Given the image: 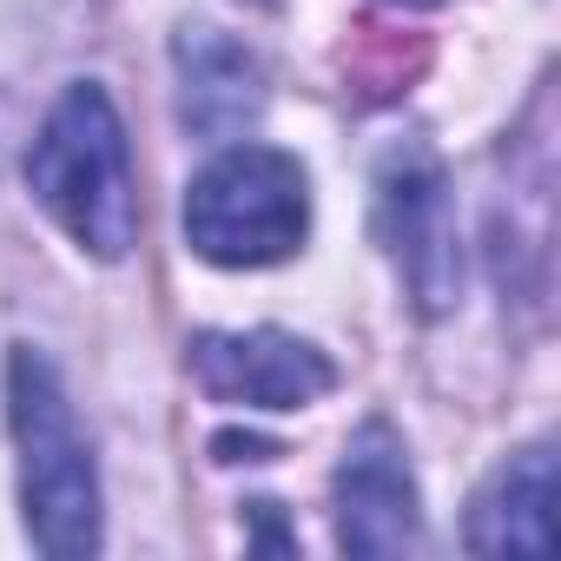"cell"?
I'll list each match as a JSON object with an SVG mask.
<instances>
[{
	"label": "cell",
	"instance_id": "cell-10",
	"mask_svg": "<svg viewBox=\"0 0 561 561\" xmlns=\"http://www.w3.org/2000/svg\"><path fill=\"white\" fill-rule=\"evenodd\" d=\"M390 8H436V0H390Z\"/></svg>",
	"mask_w": 561,
	"mask_h": 561
},
{
	"label": "cell",
	"instance_id": "cell-1",
	"mask_svg": "<svg viewBox=\"0 0 561 561\" xmlns=\"http://www.w3.org/2000/svg\"><path fill=\"white\" fill-rule=\"evenodd\" d=\"M27 185L41 198V211L93 257L119 264L139 244V192H133V146H126V119L106 100V87L73 80L27 152Z\"/></svg>",
	"mask_w": 561,
	"mask_h": 561
},
{
	"label": "cell",
	"instance_id": "cell-9",
	"mask_svg": "<svg viewBox=\"0 0 561 561\" xmlns=\"http://www.w3.org/2000/svg\"><path fill=\"white\" fill-rule=\"evenodd\" d=\"M211 449H218V462H271L277 456V443H257V436H218Z\"/></svg>",
	"mask_w": 561,
	"mask_h": 561
},
{
	"label": "cell",
	"instance_id": "cell-5",
	"mask_svg": "<svg viewBox=\"0 0 561 561\" xmlns=\"http://www.w3.org/2000/svg\"><path fill=\"white\" fill-rule=\"evenodd\" d=\"M185 364L192 383L231 410H305L337 390V364L291 331H198Z\"/></svg>",
	"mask_w": 561,
	"mask_h": 561
},
{
	"label": "cell",
	"instance_id": "cell-11",
	"mask_svg": "<svg viewBox=\"0 0 561 561\" xmlns=\"http://www.w3.org/2000/svg\"><path fill=\"white\" fill-rule=\"evenodd\" d=\"M251 8H277V0H251Z\"/></svg>",
	"mask_w": 561,
	"mask_h": 561
},
{
	"label": "cell",
	"instance_id": "cell-8",
	"mask_svg": "<svg viewBox=\"0 0 561 561\" xmlns=\"http://www.w3.org/2000/svg\"><path fill=\"white\" fill-rule=\"evenodd\" d=\"M554 449L528 443L508 456L469 508V554H548L554 541Z\"/></svg>",
	"mask_w": 561,
	"mask_h": 561
},
{
	"label": "cell",
	"instance_id": "cell-4",
	"mask_svg": "<svg viewBox=\"0 0 561 561\" xmlns=\"http://www.w3.org/2000/svg\"><path fill=\"white\" fill-rule=\"evenodd\" d=\"M377 225L403 271V291L423 318L456 311L462 298V231L456 192L430 139H390L377 159Z\"/></svg>",
	"mask_w": 561,
	"mask_h": 561
},
{
	"label": "cell",
	"instance_id": "cell-3",
	"mask_svg": "<svg viewBox=\"0 0 561 561\" xmlns=\"http://www.w3.org/2000/svg\"><path fill=\"white\" fill-rule=\"evenodd\" d=\"M311 231V179L277 146H231L185 185V244L225 271L285 264Z\"/></svg>",
	"mask_w": 561,
	"mask_h": 561
},
{
	"label": "cell",
	"instance_id": "cell-2",
	"mask_svg": "<svg viewBox=\"0 0 561 561\" xmlns=\"http://www.w3.org/2000/svg\"><path fill=\"white\" fill-rule=\"evenodd\" d=\"M8 423L21 449V508L27 535L54 561L100 554V469L93 443L73 416V397L34 344H14L8 357Z\"/></svg>",
	"mask_w": 561,
	"mask_h": 561
},
{
	"label": "cell",
	"instance_id": "cell-6",
	"mask_svg": "<svg viewBox=\"0 0 561 561\" xmlns=\"http://www.w3.org/2000/svg\"><path fill=\"white\" fill-rule=\"evenodd\" d=\"M337 548L357 561H390V554H416L423 548V502H416V476L403 456V436L370 416L337 462Z\"/></svg>",
	"mask_w": 561,
	"mask_h": 561
},
{
	"label": "cell",
	"instance_id": "cell-7",
	"mask_svg": "<svg viewBox=\"0 0 561 561\" xmlns=\"http://www.w3.org/2000/svg\"><path fill=\"white\" fill-rule=\"evenodd\" d=\"M172 80H179V126L211 146L244 139L271 100L257 54L211 21H185L172 34Z\"/></svg>",
	"mask_w": 561,
	"mask_h": 561
}]
</instances>
